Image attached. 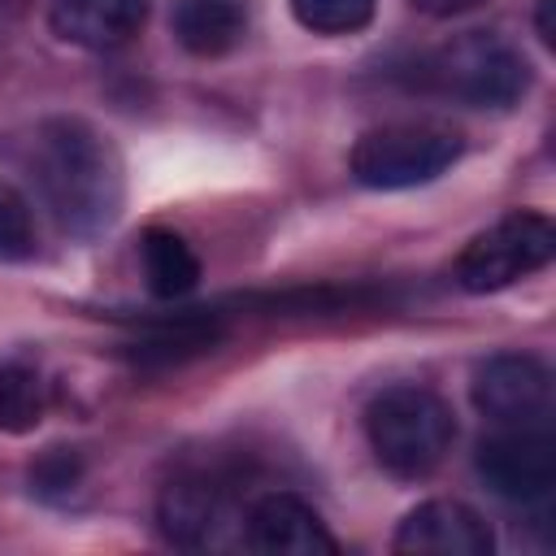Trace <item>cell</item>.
<instances>
[{"label": "cell", "instance_id": "cell-12", "mask_svg": "<svg viewBox=\"0 0 556 556\" xmlns=\"http://www.w3.org/2000/svg\"><path fill=\"white\" fill-rule=\"evenodd\" d=\"M169 26L191 56H226L248 35V9L239 0H174Z\"/></svg>", "mask_w": 556, "mask_h": 556}, {"label": "cell", "instance_id": "cell-16", "mask_svg": "<svg viewBox=\"0 0 556 556\" xmlns=\"http://www.w3.org/2000/svg\"><path fill=\"white\" fill-rule=\"evenodd\" d=\"M87 478V460L78 447H48L35 465H30V491L48 504H65Z\"/></svg>", "mask_w": 556, "mask_h": 556}, {"label": "cell", "instance_id": "cell-14", "mask_svg": "<svg viewBox=\"0 0 556 556\" xmlns=\"http://www.w3.org/2000/svg\"><path fill=\"white\" fill-rule=\"evenodd\" d=\"M48 382L39 365L22 356L0 361V430L4 434H30L48 413Z\"/></svg>", "mask_w": 556, "mask_h": 556}, {"label": "cell", "instance_id": "cell-3", "mask_svg": "<svg viewBox=\"0 0 556 556\" xmlns=\"http://www.w3.org/2000/svg\"><path fill=\"white\" fill-rule=\"evenodd\" d=\"M426 87L469 109H513L530 87V65L504 35L465 30L426 56Z\"/></svg>", "mask_w": 556, "mask_h": 556}, {"label": "cell", "instance_id": "cell-2", "mask_svg": "<svg viewBox=\"0 0 556 556\" xmlns=\"http://www.w3.org/2000/svg\"><path fill=\"white\" fill-rule=\"evenodd\" d=\"M365 439L374 460L404 482H417L443 465L456 439V417L443 395L417 382L387 387L365 408Z\"/></svg>", "mask_w": 556, "mask_h": 556}, {"label": "cell", "instance_id": "cell-8", "mask_svg": "<svg viewBox=\"0 0 556 556\" xmlns=\"http://www.w3.org/2000/svg\"><path fill=\"white\" fill-rule=\"evenodd\" d=\"M156 521L165 539L178 547H217L226 526L235 521V491L226 478L204 473V469L174 473L161 486Z\"/></svg>", "mask_w": 556, "mask_h": 556}, {"label": "cell", "instance_id": "cell-13", "mask_svg": "<svg viewBox=\"0 0 556 556\" xmlns=\"http://www.w3.org/2000/svg\"><path fill=\"white\" fill-rule=\"evenodd\" d=\"M139 261H143V282L156 300H178L195 291L200 282V256L195 248L169 230V226H148L139 239Z\"/></svg>", "mask_w": 556, "mask_h": 556}, {"label": "cell", "instance_id": "cell-15", "mask_svg": "<svg viewBox=\"0 0 556 556\" xmlns=\"http://www.w3.org/2000/svg\"><path fill=\"white\" fill-rule=\"evenodd\" d=\"M291 13L313 35H356L374 22V0H291Z\"/></svg>", "mask_w": 556, "mask_h": 556}, {"label": "cell", "instance_id": "cell-10", "mask_svg": "<svg viewBox=\"0 0 556 556\" xmlns=\"http://www.w3.org/2000/svg\"><path fill=\"white\" fill-rule=\"evenodd\" d=\"M243 543L252 552H269V556H313V552H334V534L326 530V521L287 491H269L261 495L248 517H243Z\"/></svg>", "mask_w": 556, "mask_h": 556}, {"label": "cell", "instance_id": "cell-4", "mask_svg": "<svg viewBox=\"0 0 556 556\" xmlns=\"http://www.w3.org/2000/svg\"><path fill=\"white\" fill-rule=\"evenodd\" d=\"M460 156V130L443 122H387L365 130L352 143L348 169L361 187L374 191H404L434 182Z\"/></svg>", "mask_w": 556, "mask_h": 556}, {"label": "cell", "instance_id": "cell-19", "mask_svg": "<svg viewBox=\"0 0 556 556\" xmlns=\"http://www.w3.org/2000/svg\"><path fill=\"white\" fill-rule=\"evenodd\" d=\"M552 4H556V0H543V4H539V39H543L547 48H552Z\"/></svg>", "mask_w": 556, "mask_h": 556}, {"label": "cell", "instance_id": "cell-9", "mask_svg": "<svg viewBox=\"0 0 556 556\" xmlns=\"http://www.w3.org/2000/svg\"><path fill=\"white\" fill-rule=\"evenodd\" d=\"M395 552H421V556H491L495 539L491 526L460 500H430L417 504L400 530H395Z\"/></svg>", "mask_w": 556, "mask_h": 556}, {"label": "cell", "instance_id": "cell-7", "mask_svg": "<svg viewBox=\"0 0 556 556\" xmlns=\"http://www.w3.org/2000/svg\"><path fill=\"white\" fill-rule=\"evenodd\" d=\"M473 404L495 426H547L552 374L530 352H500L473 374Z\"/></svg>", "mask_w": 556, "mask_h": 556}, {"label": "cell", "instance_id": "cell-18", "mask_svg": "<svg viewBox=\"0 0 556 556\" xmlns=\"http://www.w3.org/2000/svg\"><path fill=\"white\" fill-rule=\"evenodd\" d=\"M421 13H430V17H456V13H469V9H478L482 0H413Z\"/></svg>", "mask_w": 556, "mask_h": 556}, {"label": "cell", "instance_id": "cell-6", "mask_svg": "<svg viewBox=\"0 0 556 556\" xmlns=\"http://www.w3.org/2000/svg\"><path fill=\"white\" fill-rule=\"evenodd\" d=\"M478 473L513 504L547 500L556 486V443L547 426H500V434L478 447Z\"/></svg>", "mask_w": 556, "mask_h": 556}, {"label": "cell", "instance_id": "cell-17", "mask_svg": "<svg viewBox=\"0 0 556 556\" xmlns=\"http://www.w3.org/2000/svg\"><path fill=\"white\" fill-rule=\"evenodd\" d=\"M35 217H30V204L17 187L0 182V261H26L35 256Z\"/></svg>", "mask_w": 556, "mask_h": 556}, {"label": "cell", "instance_id": "cell-1", "mask_svg": "<svg viewBox=\"0 0 556 556\" xmlns=\"http://www.w3.org/2000/svg\"><path fill=\"white\" fill-rule=\"evenodd\" d=\"M35 178L61 230L104 235L126 200L117 148L83 117H48L35 130Z\"/></svg>", "mask_w": 556, "mask_h": 556}, {"label": "cell", "instance_id": "cell-5", "mask_svg": "<svg viewBox=\"0 0 556 556\" xmlns=\"http://www.w3.org/2000/svg\"><path fill=\"white\" fill-rule=\"evenodd\" d=\"M556 252V230L543 213L517 208L508 217H500L491 230H482L456 261V282L473 295L486 291H504L517 278L543 269Z\"/></svg>", "mask_w": 556, "mask_h": 556}, {"label": "cell", "instance_id": "cell-11", "mask_svg": "<svg viewBox=\"0 0 556 556\" xmlns=\"http://www.w3.org/2000/svg\"><path fill=\"white\" fill-rule=\"evenodd\" d=\"M143 17L148 0H52L48 9L52 35L91 52L126 48L143 30Z\"/></svg>", "mask_w": 556, "mask_h": 556}]
</instances>
